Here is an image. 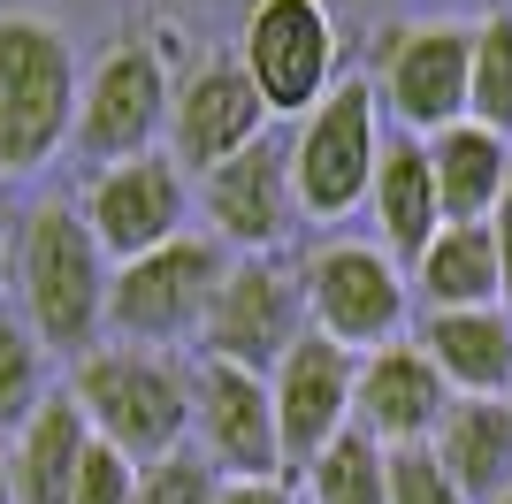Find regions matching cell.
Listing matches in <instances>:
<instances>
[{
    "instance_id": "21",
    "label": "cell",
    "mask_w": 512,
    "mask_h": 504,
    "mask_svg": "<svg viewBox=\"0 0 512 504\" xmlns=\"http://www.w3.org/2000/svg\"><path fill=\"white\" fill-rule=\"evenodd\" d=\"M421 146H428V176H436L444 222H490L512 184V138H497L482 123H451L436 138H421Z\"/></svg>"
},
{
    "instance_id": "16",
    "label": "cell",
    "mask_w": 512,
    "mask_h": 504,
    "mask_svg": "<svg viewBox=\"0 0 512 504\" xmlns=\"http://www.w3.org/2000/svg\"><path fill=\"white\" fill-rule=\"evenodd\" d=\"M268 398H276L283 466H291V482H299V466L314 459V451H329V443L352 428V352L306 329L299 344L276 359V375H268Z\"/></svg>"
},
{
    "instance_id": "12",
    "label": "cell",
    "mask_w": 512,
    "mask_h": 504,
    "mask_svg": "<svg viewBox=\"0 0 512 504\" xmlns=\"http://www.w3.org/2000/svg\"><path fill=\"white\" fill-rule=\"evenodd\" d=\"M77 214H85L92 245L107 252V268H123V260H146V252L176 245L192 230V176L169 153H138V161L92 168Z\"/></svg>"
},
{
    "instance_id": "33",
    "label": "cell",
    "mask_w": 512,
    "mask_h": 504,
    "mask_svg": "<svg viewBox=\"0 0 512 504\" xmlns=\"http://www.w3.org/2000/svg\"><path fill=\"white\" fill-rule=\"evenodd\" d=\"M505 405H512V390H505Z\"/></svg>"
},
{
    "instance_id": "2",
    "label": "cell",
    "mask_w": 512,
    "mask_h": 504,
    "mask_svg": "<svg viewBox=\"0 0 512 504\" xmlns=\"http://www.w3.org/2000/svg\"><path fill=\"white\" fill-rule=\"evenodd\" d=\"M69 398L100 443H115L130 466H161L192 443V359L146 352V344H92L69 367Z\"/></svg>"
},
{
    "instance_id": "25",
    "label": "cell",
    "mask_w": 512,
    "mask_h": 504,
    "mask_svg": "<svg viewBox=\"0 0 512 504\" xmlns=\"http://www.w3.org/2000/svg\"><path fill=\"white\" fill-rule=\"evenodd\" d=\"M46 398V344L31 336V321L0 306V436H16Z\"/></svg>"
},
{
    "instance_id": "18",
    "label": "cell",
    "mask_w": 512,
    "mask_h": 504,
    "mask_svg": "<svg viewBox=\"0 0 512 504\" xmlns=\"http://www.w3.org/2000/svg\"><path fill=\"white\" fill-rule=\"evenodd\" d=\"M413 344L451 382V398H505L512 390V306L413 314Z\"/></svg>"
},
{
    "instance_id": "31",
    "label": "cell",
    "mask_w": 512,
    "mask_h": 504,
    "mask_svg": "<svg viewBox=\"0 0 512 504\" xmlns=\"http://www.w3.org/2000/svg\"><path fill=\"white\" fill-rule=\"evenodd\" d=\"M0 504H16V482H8V451H0Z\"/></svg>"
},
{
    "instance_id": "15",
    "label": "cell",
    "mask_w": 512,
    "mask_h": 504,
    "mask_svg": "<svg viewBox=\"0 0 512 504\" xmlns=\"http://www.w3.org/2000/svg\"><path fill=\"white\" fill-rule=\"evenodd\" d=\"M451 413V382L428 367V352L413 336L383 344V352L352 359V428L383 451H406V443H428Z\"/></svg>"
},
{
    "instance_id": "30",
    "label": "cell",
    "mask_w": 512,
    "mask_h": 504,
    "mask_svg": "<svg viewBox=\"0 0 512 504\" xmlns=\"http://www.w3.org/2000/svg\"><path fill=\"white\" fill-rule=\"evenodd\" d=\"M490 237H497V268H505V298H512V184H505V199H497V214H490Z\"/></svg>"
},
{
    "instance_id": "8",
    "label": "cell",
    "mask_w": 512,
    "mask_h": 504,
    "mask_svg": "<svg viewBox=\"0 0 512 504\" xmlns=\"http://www.w3.org/2000/svg\"><path fill=\"white\" fill-rule=\"evenodd\" d=\"M237 69L253 77L260 107L283 123L321 107L344 77V31L329 0H253L245 31H237Z\"/></svg>"
},
{
    "instance_id": "26",
    "label": "cell",
    "mask_w": 512,
    "mask_h": 504,
    "mask_svg": "<svg viewBox=\"0 0 512 504\" xmlns=\"http://www.w3.org/2000/svg\"><path fill=\"white\" fill-rule=\"evenodd\" d=\"M214 497H222V474L184 443V451H169L161 466H138V497L130 504H214Z\"/></svg>"
},
{
    "instance_id": "23",
    "label": "cell",
    "mask_w": 512,
    "mask_h": 504,
    "mask_svg": "<svg viewBox=\"0 0 512 504\" xmlns=\"http://www.w3.org/2000/svg\"><path fill=\"white\" fill-rule=\"evenodd\" d=\"M299 504H390V451L344 428L329 451L299 466Z\"/></svg>"
},
{
    "instance_id": "9",
    "label": "cell",
    "mask_w": 512,
    "mask_h": 504,
    "mask_svg": "<svg viewBox=\"0 0 512 504\" xmlns=\"http://www.w3.org/2000/svg\"><path fill=\"white\" fill-rule=\"evenodd\" d=\"M169 92H176V77H169V62H161L146 39L107 46L100 62L85 69L69 146L85 153L92 168H115V161H138V153H161V138H169Z\"/></svg>"
},
{
    "instance_id": "19",
    "label": "cell",
    "mask_w": 512,
    "mask_h": 504,
    "mask_svg": "<svg viewBox=\"0 0 512 504\" xmlns=\"http://www.w3.org/2000/svg\"><path fill=\"white\" fill-rule=\"evenodd\" d=\"M413 306L421 314H467V306H505V268H497L490 222H444L436 245L413 260Z\"/></svg>"
},
{
    "instance_id": "22",
    "label": "cell",
    "mask_w": 512,
    "mask_h": 504,
    "mask_svg": "<svg viewBox=\"0 0 512 504\" xmlns=\"http://www.w3.org/2000/svg\"><path fill=\"white\" fill-rule=\"evenodd\" d=\"M92 451V428L77 413L69 390H46L39 413L16 428V451H8V482H16V504H69V482Z\"/></svg>"
},
{
    "instance_id": "13",
    "label": "cell",
    "mask_w": 512,
    "mask_h": 504,
    "mask_svg": "<svg viewBox=\"0 0 512 504\" xmlns=\"http://www.w3.org/2000/svg\"><path fill=\"white\" fill-rule=\"evenodd\" d=\"M192 451L222 482H291L268 375H245V367H222V359H192Z\"/></svg>"
},
{
    "instance_id": "32",
    "label": "cell",
    "mask_w": 512,
    "mask_h": 504,
    "mask_svg": "<svg viewBox=\"0 0 512 504\" xmlns=\"http://www.w3.org/2000/svg\"><path fill=\"white\" fill-rule=\"evenodd\" d=\"M490 504H512V489H505V497H490Z\"/></svg>"
},
{
    "instance_id": "14",
    "label": "cell",
    "mask_w": 512,
    "mask_h": 504,
    "mask_svg": "<svg viewBox=\"0 0 512 504\" xmlns=\"http://www.w3.org/2000/svg\"><path fill=\"white\" fill-rule=\"evenodd\" d=\"M276 115L260 107L253 77L237 69V54H199L169 92V161L184 176H207L230 153H245L253 138H268Z\"/></svg>"
},
{
    "instance_id": "34",
    "label": "cell",
    "mask_w": 512,
    "mask_h": 504,
    "mask_svg": "<svg viewBox=\"0 0 512 504\" xmlns=\"http://www.w3.org/2000/svg\"><path fill=\"white\" fill-rule=\"evenodd\" d=\"M505 306H512V298H505Z\"/></svg>"
},
{
    "instance_id": "1",
    "label": "cell",
    "mask_w": 512,
    "mask_h": 504,
    "mask_svg": "<svg viewBox=\"0 0 512 504\" xmlns=\"http://www.w3.org/2000/svg\"><path fill=\"white\" fill-rule=\"evenodd\" d=\"M107 252L92 245L77 199H39L16 230V314L46 344V359H77L107 336Z\"/></svg>"
},
{
    "instance_id": "29",
    "label": "cell",
    "mask_w": 512,
    "mask_h": 504,
    "mask_svg": "<svg viewBox=\"0 0 512 504\" xmlns=\"http://www.w3.org/2000/svg\"><path fill=\"white\" fill-rule=\"evenodd\" d=\"M214 504H299V489L291 482H222Z\"/></svg>"
},
{
    "instance_id": "20",
    "label": "cell",
    "mask_w": 512,
    "mask_h": 504,
    "mask_svg": "<svg viewBox=\"0 0 512 504\" xmlns=\"http://www.w3.org/2000/svg\"><path fill=\"white\" fill-rule=\"evenodd\" d=\"M436 466L467 504H490L512 489V405L505 398H451L444 428L428 436Z\"/></svg>"
},
{
    "instance_id": "7",
    "label": "cell",
    "mask_w": 512,
    "mask_h": 504,
    "mask_svg": "<svg viewBox=\"0 0 512 504\" xmlns=\"http://www.w3.org/2000/svg\"><path fill=\"white\" fill-rule=\"evenodd\" d=\"M467 54H474V23H451V16L383 23L360 77L375 84L390 130L436 138V130L467 123Z\"/></svg>"
},
{
    "instance_id": "11",
    "label": "cell",
    "mask_w": 512,
    "mask_h": 504,
    "mask_svg": "<svg viewBox=\"0 0 512 504\" xmlns=\"http://www.w3.org/2000/svg\"><path fill=\"white\" fill-rule=\"evenodd\" d=\"M306 336V298H299V268L291 260H230L222 291L207 306L192 359H222L245 375H276V359Z\"/></svg>"
},
{
    "instance_id": "4",
    "label": "cell",
    "mask_w": 512,
    "mask_h": 504,
    "mask_svg": "<svg viewBox=\"0 0 512 504\" xmlns=\"http://www.w3.org/2000/svg\"><path fill=\"white\" fill-rule=\"evenodd\" d=\"M383 138H390V123H383L375 84L360 69H344L337 92L291 123V199H299V222H344L352 207H367Z\"/></svg>"
},
{
    "instance_id": "6",
    "label": "cell",
    "mask_w": 512,
    "mask_h": 504,
    "mask_svg": "<svg viewBox=\"0 0 512 504\" xmlns=\"http://www.w3.org/2000/svg\"><path fill=\"white\" fill-rule=\"evenodd\" d=\"M222 275H230V252L199 230H184L176 245L146 252V260H123L107 275V336L115 344H146V352L199 344Z\"/></svg>"
},
{
    "instance_id": "27",
    "label": "cell",
    "mask_w": 512,
    "mask_h": 504,
    "mask_svg": "<svg viewBox=\"0 0 512 504\" xmlns=\"http://www.w3.org/2000/svg\"><path fill=\"white\" fill-rule=\"evenodd\" d=\"M390 504H467V497L451 489L428 443H406V451H390Z\"/></svg>"
},
{
    "instance_id": "28",
    "label": "cell",
    "mask_w": 512,
    "mask_h": 504,
    "mask_svg": "<svg viewBox=\"0 0 512 504\" xmlns=\"http://www.w3.org/2000/svg\"><path fill=\"white\" fill-rule=\"evenodd\" d=\"M130 497H138V466H130L115 443L92 436L85 466H77V482H69V504H130Z\"/></svg>"
},
{
    "instance_id": "3",
    "label": "cell",
    "mask_w": 512,
    "mask_h": 504,
    "mask_svg": "<svg viewBox=\"0 0 512 504\" xmlns=\"http://www.w3.org/2000/svg\"><path fill=\"white\" fill-rule=\"evenodd\" d=\"M77 92H85V69L69 31L8 8L0 16V176H39L69 146Z\"/></svg>"
},
{
    "instance_id": "17",
    "label": "cell",
    "mask_w": 512,
    "mask_h": 504,
    "mask_svg": "<svg viewBox=\"0 0 512 504\" xmlns=\"http://www.w3.org/2000/svg\"><path fill=\"white\" fill-rule=\"evenodd\" d=\"M367 222H375V245L413 275L436 230H444V207H436V176H428V146L390 130L383 138V161H375V184H367Z\"/></svg>"
},
{
    "instance_id": "24",
    "label": "cell",
    "mask_w": 512,
    "mask_h": 504,
    "mask_svg": "<svg viewBox=\"0 0 512 504\" xmlns=\"http://www.w3.org/2000/svg\"><path fill=\"white\" fill-rule=\"evenodd\" d=\"M467 123L512 138V8H490L474 23V54H467Z\"/></svg>"
},
{
    "instance_id": "10",
    "label": "cell",
    "mask_w": 512,
    "mask_h": 504,
    "mask_svg": "<svg viewBox=\"0 0 512 504\" xmlns=\"http://www.w3.org/2000/svg\"><path fill=\"white\" fill-rule=\"evenodd\" d=\"M192 207L207 214V237L230 260H276L299 230V199H291V130H268L222 168L192 184Z\"/></svg>"
},
{
    "instance_id": "5",
    "label": "cell",
    "mask_w": 512,
    "mask_h": 504,
    "mask_svg": "<svg viewBox=\"0 0 512 504\" xmlns=\"http://www.w3.org/2000/svg\"><path fill=\"white\" fill-rule=\"evenodd\" d=\"M299 298H306V329L344 344L352 359L413 336V283L375 237H321V245H306Z\"/></svg>"
}]
</instances>
